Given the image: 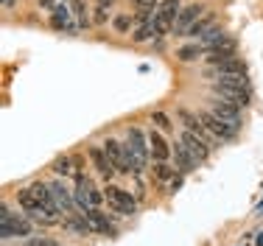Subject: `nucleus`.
I'll return each mask as SVG.
<instances>
[{
	"mask_svg": "<svg viewBox=\"0 0 263 246\" xmlns=\"http://www.w3.org/2000/svg\"><path fill=\"white\" fill-rule=\"evenodd\" d=\"M104 199H106V204H109L118 216H132V213L137 210L135 196H132L129 191H123V187H118V185H106L104 187Z\"/></svg>",
	"mask_w": 263,
	"mask_h": 246,
	"instance_id": "obj_5",
	"label": "nucleus"
},
{
	"mask_svg": "<svg viewBox=\"0 0 263 246\" xmlns=\"http://www.w3.org/2000/svg\"><path fill=\"white\" fill-rule=\"evenodd\" d=\"M152 174L157 176L160 182H171L174 179V168L168 165V162H154V168H152Z\"/></svg>",
	"mask_w": 263,
	"mask_h": 246,
	"instance_id": "obj_27",
	"label": "nucleus"
},
{
	"mask_svg": "<svg viewBox=\"0 0 263 246\" xmlns=\"http://www.w3.org/2000/svg\"><path fill=\"white\" fill-rule=\"evenodd\" d=\"M126 146L135 151V157L146 165V160H148V154H152V148H148V135H143L137 126H132L129 129V135H126Z\"/></svg>",
	"mask_w": 263,
	"mask_h": 246,
	"instance_id": "obj_12",
	"label": "nucleus"
},
{
	"mask_svg": "<svg viewBox=\"0 0 263 246\" xmlns=\"http://www.w3.org/2000/svg\"><path fill=\"white\" fill-rule=\"evenodd\" d=\"M179 17V0H160L157 11H154V34L165 36L168 31H174V23Z\"/></svg>",
	"mask_w": 263,
	"mask_h": 246,
	"instance_id": "obj_4",
	"label": "nucleus"
},
{
	"mask_svg": "<svg viewBox=\"0 0 263 246\" xmlns=\"http://www.w3.org/2000/svg\"><path fill=\"white\" fill-rule=\"evenodd\" d=\"M148 148H152L154 162H168V157L174 154L171 146L165 143V137H162L157 129H152V131H148Z\"/></svg>",
	"mask_w": 263,
	"mask_h": 246,
	"instance_id": "obj_16",
	"label": "nucleus"
},
{
	"mask_svg": "<svg viewBox=\"0 0 263 246\" xmlns=\"http://www.w3.org/2000/svg\"><path fill=\"white\" fill-rule=\"evenodd\" d=\"M42 6H45V9H53V0H42Z\"/></svg>",
	"mask_w": 263,
	"mask_h": 246,
	"instance_id": "obj_33",
	"label": "nucleus"
},
{
	"mask_svg": "<svg viewBox=\"0 0 263 246\" xmlns=\"http://www.w3.org/2000/svg\"><path fill=\"white\" fill-rule=\"evenodd\" d=\"M132 3L137 6V23H152L160 0H132Z\"/></svg>",
	"mask_w": 263,
	"mask_h": 246,
	"instance_id": "obj_21",
	"label": "nucleus"
},
{
	"mask_svg": "<svg viewBox=\"0 0 263 246\" xmlns=\"http://www.w3.org/2000/svg\"><path fill=\"white\" fill-rule=\"evenodd\" d=\"M202 14H204V9L199 3H191L185 9H179V17L174 23V36H187L193 31V25L202 20Z\"/></svg>",
	"mask_w": 263,
	"mask_h": 246,
	"instance_id": "obj_6",
	"label": "nucleus"
},
{
	"mask_svg": "<svg viewBox=\"0 0 263 246\" xmlns=\"http://www.w3.org/2000/svg\"><path fill=\"white\" fill-rule=\"evenodd\" d=\"M98 3H106V6H112V0H98Z\"/></svg>",
	"mask_w": 263,
	"mask_h": 246,
	"instance_id": "obj_34",
	"label": "nucleus"
},
{
	"mask_svg": "<svg viewBox=\"0 0 263 246\" xmlns=\"http://www.w3.org/2000/svg\"><path fill=\"white\" fill-rule=\"evenodd\" d=\"M104 151H106V157L112 160V165H115V171L118 174H129V165H126V148H123V143H118V140H106L104 143Z\"/></svg>",
	"mask_w": 263,
	"mask_h": 246,
	"instance_id": "obj_14",
	"label": "nucleus"
},
{
	"mask_svg": "<svg viewBox=\"0 0 263 246\" xmlns=\"http://www.w3.org/2000/svg\"><path fill=\"white\" fill-rule=\"evenodd\" d=\"M51 196H53V204L62 216H70L76 213V199H73V191H67L62 182H51Z\"/></svg>",
	"mask_w": 263,
	"mask_h": 246,
	"instance_id": "obj_9",
	"label": "nucleus"
},
{
	"mask_svg": "<svg viewBox=\"0 0 263 246\" xmlns=\"http://www.w3.org/2000/svg\"><path fill=\"white\" fill-rule=\"evenodd\" d=\"M199 121L204 123V129H208L218 143H221V140H235V135H238L233 126H227L218 115H213V112H202V115H199Z\"/></svg>",
	"mask_w": 263,
	"mask_h": 246,
	"instance_id": "obj_7",
	"label": "nucleus"
},
{
	"mask_svg": "<svg viewBox=\"0 0 263 246\" xmlns=\"http://www.w3.org/2000/svg\"><path fill=\"white\" fill-rule=\"evenodd\" d=\"M87 218H90V224H92V232H98V235H112V232H115V226L106 218V213H101L98 207L87 210Z\"/></svg>",
	"mask_w": 263,
	"mask_h": 246,
	"instance_id": "obj_20",
	"label": "nucleus"
},
{
	"mask_svg": "<svg viewBox=\"0 0 263 246\" xmlns=\"http://www.w3.org/2000/svg\"><path fill=\"white\" fill-rule=\"evenodd\" d=\"M171 151H174V162H177V171H179V174H191L193 168L199 165V162L193 160V154L185 148V143H182V140H179Z\"/></svg>",
	"mask_w": 263,
	"mask_h": 246,
	"instance_id": "obj_19",
	"label": "nucleus"
},
{
	"mask_svg": "<svg viewBox=\"0 0 263 246\" xmlns=\"http://www.w3.org/2000/svg\"><path fill=\"white\" fill-rule=\"evenodd\" d=\"M216 84H221V87H238V90H249V81H247V75H243V73H224V75H218Z\"/></svg>",
	"mask_w": 263,
	"mask_h": 246,
	"instance_id": "obj_23",
	"label": "nucleus"
},
{
	"mask_svg": "<svg viewBox=\"0 0 263 246\" xmlns=\"http://www.w3.org/2000/svg\"><path fill=\"white\" fill-rule=\"evenodd\" d=\"M34 232V221L20 213H11L9 204L0 207V238L9 241V238H31Z\"/></svg>",
	"mask_w": 263,
	"mask_h": 246,
	"instance_id": "obj_1",
	"label": "nucleus"
},
{
	"mask_svg": "<svg viewBox=\"0 0 263 246\" xmlns=\"http://www.w3.org/2000/svg\"><path fill=\"white\" fill-rule=\"evenodd\" d=\"M106 9H109V6H106V3H98L96 14H92V23H96V25H101V23H106V17H109V11H106Z\"/></svg>",
	"mask_w": 263,
	"mask_h": 246,
	"instance_id": "obj_31",
	"label": "nucleus"
},
{
	"mask_svg": "<svg viewBox=\"0 0 263 246\" xmlns=\"http://www.w3.org/2000/svg\"><path fill=\"white\" fill-rule=\"evenodd\" d=\"M17 201H20V207L26 213L40 210V207H56L51 196V185H45V182H31L28 187H23Z\"/></svg>",
	"mask_w": 263,
	"mask_h": 246,
	"instance_id": "obj_2",
	"label": "nucleus"
},
{
	"mask_svg": "<svg viewBox=\"0 0 263 246\" xmlns=\"http://www.w3.org/2000/svg\"><path fill=\"white\" fill-rule=\"evenodd\" d=\"M152 121L157 123L162 131H171V129H174V121H171V118L165 115V112H154V115H152Z\"/></svg>",
	"mask_w": 263,
	"mask_h": 246,
	"instance_id": "obj_30",
	"label": "nucleus"
},
{
	"mask_svg": "<svg viewBox=\"0 0 263 246\" xmlns=\"http://www.w3.org/2000/svg\"><path fill=\"white\" fill-rule=\"evenodd\" d=\"M87 154H90V160H92V165H96V171L104 176L106 182L112 179L118 171H115V165H112V160L106 157V151H104V146H90L87 148Z\"/></svg>",
	"mask_w": 263,
	"mask_h": 246,
	"instance_id": "obj_13",
	"label": "nucleus"
},
{
	"mask_svg": "<svg viewBox=\"0 0 263 246\" xmlns=\"http://www.w3.org/2000/svg\"><path fill=\"white\" fill-rule=\"evenodd\" d=\"M202 53H204V48L199 45V42H191V45H182L177 50V59L179 62H196Z\"/></svg>",
	"mask_w": 263,
	"mask_h": 246,
	"instance_id": "obj_24",
	"label": "nucleus"
},
{
	"mask_svg": "<svg viewBox=\"0 0 263 246\" xmlns=\"http://www.w3.org/2000/svg\"><path fill=\"white\" fill-rule=\"evenodd\" d=\"M70 9H73V17H76V23H79V28H87L92 20H90V14H87V6H84V0H70Z\"/></svg>",
	"mask_w": 263,
	"mask_h": 246,
	"instance_id": "obj_25",
	"label": "nucleus"
},
{
	"mask_svg": "<svg viewBox=\"0 0 263 246\" xmlns=\"http://www.w3.org/2000/svg\"><path fill=\"white\" fill-rule=\"evenodd\" d=\"M182 143H185V148L193 154V160H196L199 165L210 160V151H213V148L196 135V131H187V129H185V131H182Z\"/></svg>",
	"mask_w": 263,
	"mask_h": 246,
	"instance_id": "obj_10",
	"label": "nucleus"
},
{
	"mask_svg": "<svg viewBox=\"0 0 263 246\" xmlns=\"http://www.w3.org/2000/svg\"><path fill=\"white\" fill-rule=\"evenodd\" d=\"M28 246H62V243L51 241V238H28Z\"/></svg>",
	"mask_w": 263,
	"mask_h": 246,
	"instance_id": "obj_32",
	"label": "nucleus"
},
{
	"mask_svg": "<svg viewBox=\"0 0 263 246\" xmlns=\"http://www.w3.org/2000/svg\"><path fill=\"white\" fill-rule=\"evenodd\" d=\"M213 115H218L227 126H233V129L238 131L241 129V123H243V118H241V106H233V104H227V101H213Z\"/></svg>",
	"mask_w": 263,
	"mask_h": 246,
	"instance_id": "obj_11",
	"label": "nucleus"
},
{
	"mask_svg": "<svg viewBox=\"0 0 263 246\" xmlns=\"http://www.w3.org/2000/svg\"><path fill=\"white\" fill-rule=\"evenodd\" d=\"M258 246H263V235H260V238H258Z\"/></svg>",
	"mask_w": 263,
	"mask_h": 246,
	"instance_id": "obj_35",
	"label": "nucleus"
},
{
	"mask_svg": "<svg viewBox=\"0 0 263 246\" xmlns=\"http://www.w3.org/2000/svg\"><path fill=\"white\" fill-rule=\"evenodd\" d=\"M235 56V42L230 40H224V42H218L216 48H208V62H210V67L213 65H221V62H227V59H233Z\"/></svg>",
	"mask_w": 263,
	"mask_h": 246,
	"instance_id": "obj_18",
	"label": "nucleus"
},
{
	"mask_svg": "<svg viewBox=\"0 0 263 246\" xmlns=\"http://www.w3.org/2000/svg\"><path fill=\"white\" fill-rule=\"evenodd\" d=\"M224 40H227V34H224L218 25H210V28L199 36V45H202V48H216L218 42H224Z\"/></svg>",
	"mask_w": 263,
	"mask_h": 246,
	"instance_id": "obj_22",
	"label": "nucleus"
},
{
	"mask_svg": "<svg viewBox=\"0 0 263 246\" xmlns=\"http://www.w3.org/2000/svg\"><path fill=\"white\" fill-rule=\"evenodd\" d=\"M112 25H115L118 34H129V28H132V17H129V14H118L115 20H112Z\"/></svg>",
	"mask_w": 263,
	"mask_h": 246,
	"instance_id": "obj_28",
	"label": "nucleus"
},
{
	"mask_svg": "<svg viewBox=\"0 0 263 246\" xmlns=\"http://www.w3.org/2000/svg\"><path fill=\"white\" fill-rule=\"evenodd\" d=\"M213 92H216L221 101H227V104L233 106H247L249 104V90H238V87H221V84H213Z\"/></svg>",
	"mask_w": 263,
	"mask_h": 246,
	"instance_id": "obj_15",
	"label": "nucleus"
},
{
	"mask_svg": "<svg viewBox=\"0 0 263 246\" xmlns=\"http://www.w3.org/2000/svg\"><path fill=\"white\" fill-rule=\"evenodd\" d=\"M152 36H157V34H154V23H140V25H137V31L132 34V40H135V42H148Z\"/></svg>",
	"mask_w": 263,
	"mask_h": 246,
	"instance_id": "obj_26",
	"label": "nucleus"
},
{
	"mask_svg": "<svg viewBox=\"0 0 263 246\" xmlns=\"http://www.w3.org/2000/svg\"><path fill=\"white\" fill-rule=\"evenodd\" d=\"M70 165H73L70 157H59V160H53V171H56V174H62V176H67V174L73 171Z\"/></svg>",
	"mask_w": 263,
	"mask_h": 246,
	"instance_id": "obj_29",
	"label": "nucleus"
},
{
	"mask_svg": "<svg viewBox=\"0 0 263 246\" xmlns=\"http://www.w3.org/2000/svg\"><path fill=\"white\" fill-rule=\"evenodd\" d=\"M73 199H76V207L79 210H92V207H101L104 201V193L98 191L96 185H92L90 179H87L84 174L76 176V187H73Z\"/></svg>",
	"mask_w": 263,
	"mask_h": 246,
	"instance_id": "obj_3",
	"label": "nucleus"
},
{
	"mask_svg": "<svg viewBox=\"0 0 263 246\" xmlns=\"http://www.w3.org/2000/svg\"><path fill=\"white\" fill-rule=\"evenodd\" d=\"M51 25L56 31H62V34H76L79 31V23H76V17H73V9H67L65 3H59V6L51 9Z\"/></svg>",
	"mask_w": 263,
	"mask_h": 246,
	"instance_id": "obj_8",
	"label": "nucleus"
},
{
	"mask_svg": "<svg viewBox=\"0 0 263 246\" xmlns=\"http://www.w3.org/2000/svg\"><path fill=\"white\" fill-rule=\"evenodd\" d=\"M28 218L34 224H40V226H56V224L65 221V216H62L56 207H40V210H31Z\"/></svg>",
	"mask_w": 263,
	"mask_h": 246,
	"instance_id": "obj_17",
	"label": "nucleus"
}]
</instances>
